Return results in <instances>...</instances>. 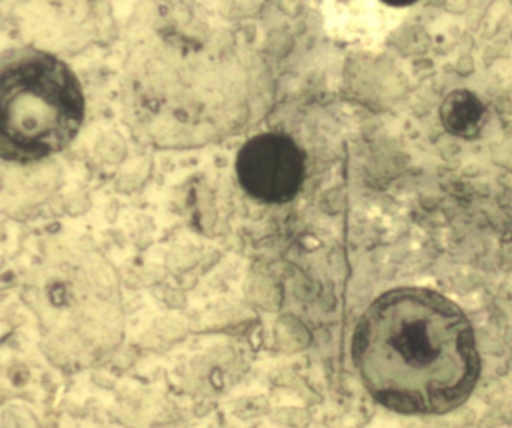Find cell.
<instances>
[{
  "label": "cell",
  "instance_id": "obj_2",
  "mask_svg": "<svg viewBox=\"0 0 512 428\" xmlns=\"http://www.w3.org/2000/svg\"><path fill=\"white\" fill-rule=\"evenodd\" d=\"M0 154L31 163L67 148L85 121L76 74L49 53L25 50L0 77Z\"/></svg>",
  "mask_w": 512,
  "mask_h": 428
},
{
  "label": "cell",
  "instance_id": "obj_3",
  "mask_svg": "<svg viewBox=\"0 0 512 428\" xmlns=\"http://www.w3.org/2000/svg\"><path fill=\"white\" fill-rule=\"evenodd\" d=\"M236 173L241 187L254 199L266 203L290 202L304 182V154L289 136L259 134L239 151Z\"/></svg>",
  "mask_w": 512,
  "mask_h": 428
},
{
  "label": "cell",
  "instance_id": "obj_1",
  "mask_svg": "<svg viewBox=\"0 0 512 428\" xmlns=\"http://www.w3.org/2000/svg\"><path fill=\"white\" fill-rule=\"evenodd\" d=\"M353 355L370 394L407 415H439L460 406L479 376L472 326L439 293L400 289L362 317Z\"/></svg>",
  "mask_w": 512,
  "mask_h": 428
}]
</instances>
